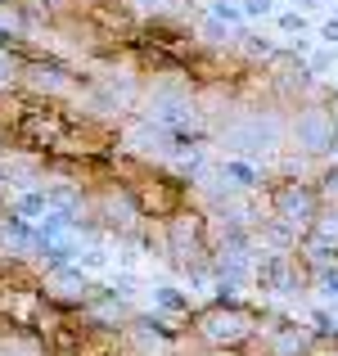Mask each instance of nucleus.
I'll list each match as a JSON object with an SVG mask.
<instances>
[{
	"mask_svg": "<svg viewBox=\"0 0 338 356\" xmlns=\"http://www.w3.org/2000/svg\"><path fill=\"white\" fill-rule=\"evenodd\" d=\"M321 45H338V18H325L321 23Z\"/></svg>",
	"mask_w": 338,
	"mask_h": 356,
	"instance_id": "27",
	"label": "nucleus"
},
{
	"mask_svg": "<svg viewBox=\"0 0 338 356\" xmlns=\"http://www.w3.org/2000/svg\"><path fill=\"white\" fill-rule=\"evenodd\" d=\"M36 289H41V298H45L50 307H63V312H81V307L90 302V293L99 289V280L90 275V270H81L77 261H54V266H45V270H41Z\"/></svg>",
	"mask_w": 338,
	"mask_h": 356,
	"instance_id": "6",
	"label": "nucleus"
},
{
	"mask_svg": "<svg viewBox=\"0 0 338 356\" xmlns=\"http://www.w3.org/2000/svg\"><path fill=\"white\" fill-rule=\"evenodd\" d=\"M243 23H257V18H271L275 14V0H243Z\"/></svg>",
	"mask_w": 338,
	"mask_h": 356,
	"instance_id": "26",
	"label": "nucleus"
},
{
	"mask_svg": "<svg viewBox=\"0 0 338 356\" xmlns=\"http://www.w3.org/2000/svg\"><path fill=\"white\" fill-rule=\"evenodd\" d=\"M217 172H221V181L230 185V190H239V194H252V190H261V185H266V172H261V163H252V158L221 154Z\"/></svg>",
	"mask_w": 338,
	"mask_h": 356,
	"instance_id": "13",
	"label": "nucleus"
},
{
	"mask_svg": "<svg viewBox=\"0 0 338 356\" xmlns=\"http://www.w3.org/2000/svg\"><path fill=\"white\" fill-rule=\"evenodd\" d=\"M208 356H239V348H212Z\"/></svg>",
	"mask_w": 338,
	"mask_h": 356,
	"instance_id": "28",
	"label": "nucleus"
},
{
	"mask_svg": "<svg viewBox=\"0 0 338 356\" xmlns=\"http://www.w3.org/2000/svg\"><path fill=\"white\" fill-rule=\"evenodd\" d=\"M9 212H14L18 221H27V226L45 221V217H50V203H45V190H41V185H32V190H14V194H9Z\"/></svg>",
	"mask_w": 338,
	"mask_h": 356,
	"instance_id": "15",
	"label": "nucleus"
},
{
	"mask_svg": "<svg viewBox=\"0 0 338 356\" xmlns=\"http://www.w3.org/2000/svg\"><path fill=\"white\" fill-rule=\"evenodd\" d=\"M316 194H321V203H338V163L321 167V176H316Z\"/></svg>",
	"mask_w": 338,
	"mask_h": 356,
	"instance_id": "24",
	"label": "nucleus"
},
{
	"mask_svg": "<svg viewBox=\"0 0 338 356\" xmlns=\"http://www.w3.org/2000/svg\"><path fill=\"white\" fill-rule=\"evenodd\" d=\"M307 72H312L316 81L321 77H334L338 72V45H316V50H307Z\"/></svg>",
	"mask_w": 338,
	"mask_h": 356,
	"instance_id": "20",
	"label": "nucleus"
},
{
	"mask_svg": "<svg viewBox=\"0 0 338 356\" xmlns=\"http://www.w3.org/2000/svg\"><path fill=\"white\" fill-rule=\"evenodd\" d=\"M140 181H122L131 190V199H136V208H140V217H158L163 221L167 212H176L185 203V190H181V181H172V176H149V163H140Z\"/></svg>",
	"mask_w": 338,
	"mask_h": 356,
	"instance_id": "10",
	"label": "nucleus"
},
{
	"mask_svg": "<svg viewBox=\"0 0 338 356\" xmlns=\"http://www.w3.org/2000/svg\"><path fill=\"white\" fill-rule=\"evenodd\" d=\"M271 18H275V27H280V32H284V36H303L307 32V27H312V23H307V14H303V9H275V14H271Z\"/></svg>",
	"mask_w": 338,
	"mask_h": 356,
	"instance_id": "23",
	"label": "nucleus"
},
{
	"mask_svg": "<svg viewBox=\"0 0 338 356\" xmlns=\"http://www.w3.org/2000/svg\"><path fill=\"white\" fill-rule=\"evenodd\" d=\"M90 217L104 235H127V230H145L136 199H131L127 185H104V190L90 194Z\"/></svg>",
	"mask_w": 338,
	"mask_h": 356,
	"instance_id": "9",
	"label": "nucleus"
},
{
	"mask_svg": "<svg viewBox=\"0 0 338 356\" xmlns=\"http://www.w3.org/2000/svg\"><path fill=\"white\" fill-rule=\"evenodd\" d=\"M136 118H149L158 127L172 131H199L203 113L194 99V81L185 68H158L149 77H140V95H136Z\"/></svg>",
	"mask_w": 338,
	"mask_h": 356,
	"instance_id": "1",
	"label": "nucleus"
},
{
	"mask_svg": "<svg viewBox=\"0 0 338 356\" xmlns=\"http://www.w3.org/2000/svg\"><path fill=\"white\" fill-rule=\"evenodd\" d=\"M167 356H181V352H167Z\"/></svg>",
	"mask_w": 338,
	"mask_h": 356,
	"instance_id": "29",
	"label": "nucleus"
},
{
	"mask_svg": "<svg viewBox=\"0 0 338 356\" xmlns=\"http://www.w3.org/2000/svg\"><path fill=\"white\" fill-rule=\"evenodd\" d=\"M271 221H280L284 230H293L298 239L307 235V226H312V217H316V208H321V194H316V185L312 181H275L271 185Z\"/></svg>",
	"mask_w": 338,
	"mask_h": 356,
	"instance_id": "7",
	"label": "nucleus"
},
{
	"mask_svg": "<svg viewBox=\"0 0 338 356\" xmlns=\"http://www.w3.org/2000/svg\"><path fill=\"white\" fill-rule=\"evenodd\" d=\"M145 302H149V312L167 316V321H176V316H190V312H194L190 289H176V284H145Z\"/></svg>",
	"mask_w": 338,
	"mask_h": 356,
	"instance_id": "14",
	"label": "nucleus"
},
{
	"mask_svg": "<svg viewBox=\"0 0 338 356\" xmlns=\"http://www.w3.org/2000/svg\"><path fill=\"white\" fill-rule=\"evenodd\" d=\"M252 343H261V356H312L316 334L298 321H275V325H266V330L257 325Z\"/></svg>",
	"mask_w": 338,
	"mask_h": 356,
	"instance_id": "11",
	"label": "nucleus"
},
{
	"mask_svg": "<svg viewBox=\"0 0 338 356\" xmlns=\"http://www.w3.org/2000/svg\"><path fill=\"white\" fill-rule=\"evenodd\" d=\"M284 149L303 158H334L338 154V113L316 99H298L284 127Z\"/></svg>",
	"mask_w": 338,
	"mask_h": 356,
	"instance_id": "3",
	"label": "nucleus"
},
{
	"mask_svg": "<svg viewBox=\"0 0 338 356\" xmlns=\"http://www.w3.org/2000/svg\"><path fill=\"white\" fill-rule=\"evenodd\" d=\"M234 45H239L248 59H275V50H280L271 36H257V32H239V36H234Z\"/></svg>",
	"mask_w": 338,
	"mask_h": 356,
	"instance_id": "22",
	"label": "nucleus"
},
{
	"mask_svg": "<svg viewBox=\"0 0 338 356\" xmlns=\"http://www.w3.org/2000/svg\"><path fill=\"white\" fill-rule=\"evenodd\" d=\"M122 5L131 9L136 23H167L185 9V0H122Z\"/></svg>",
	"mask_w": 338,
	"mask_h": 356,
	"instance_id": "16",
	"label": "nucleus"
},
{
	"mask_svg": "<svg viewBox=\"0 0 338 356\" xmlns=\"http://www.w3.org/2000/svg\"><path fill=\"white\" fill-rule=\"evenodd\" d=\"M307 239L338 248V203H321V208H316L312 226H307Z\"/></svg>",
	"mask_w": 338,
	"mask_h": 356,
	"instance_id": "17",
	"label": "nucleus"
},
{
	"mask_svg": "<svg viewBox=\"0 0 338 356\" xmlns=\"http://www.w3.org/2000/svg\"><path fill=\"white\" fill-rule=\"evenodd\" d=\"M284 127H289V113L275 104L266 108H239V113H230L217 127V145L221 154H234V158H252V163H261V158L280 154L284 149Z\"/></svg>",
	"mask_w": 338,
	"mask_h": 356,
	"instance_id": "2",
	"label": "nucleus"
},
{
	"mask_svg": "<svg viewBox=\"0 0 338 356\" xmlns=\"http://www.w3.org/2000/svg\"><path fill=\"white\" fill-rule=\"evenodd\" d=\"M208 14H217L221 23H230V27H234V32H239V27H243V9L234 5V0H217V5H212Z\"/></svg>",
	"mask_w": 338,
	"mask_h": 356,
	"instance_id": "25",
	"label": "nucleus"
},
{
	"mask_svg": "<svg viewBox=\"0 0 338 356\" xmlns=\"http://www.w3.org/2000/svg\"><path fill=\"white\" fill-rule=\"evenodd\" d=\"M194 339L203 348H248L252 334H257V312H248L243 302H208L194 312Z\"/></svg>",
	"mask_w": 338,
	"mask_h": 356,
	"instance_id": "4",
	"label": "nucleus"
},
{
	"mask_svg": "<svg viewBox=\"0 0 338 356\" xmlns=\"http://www.w3.org/2000/svg\"><path fill=\"white\" fill-rule=\"evenodd\" d=\"M18 68H23V54H18V50H9V45L0 41V95L18 90Z\"/></svg>",
	"mask_w": 338,
	"mask_h": 356,
	"instance_id": "21",
	"label": "nucleus"
},
{
	"mask_svg": "<svg viewBox=\"0 0 338 356\" xmlns=\"http://www.w3.org/2000/svg\"><path fill=\"white\" fill-rule=\"evenodd\" d=\"M32 257H36V226H27L14 212H5L0 217V261L5 266H23Z\"/></svg>",
	"mask_w": 338,
	"mask_h": 356,
	"instance_id": "12",
	"label": "nucleus"
},
{
	"mask_svg": "<svg viewBox=\"0 0 338 356\" xmlns=\"http://www.w3.org/2000/svg\"><path fill=\"white\" fill-rule=\"evenodd\" d=\"M234 36H239V32H234L230 23H221L217 14H208V18L199 23V41L212 45V50H225V45H234Z\"/></svg>",
	"mask_w": 338,
	"mask_h": 356,
	"instance_id": "19",
	"label": "nucleus"
},
{
	"mask_svg": "<svg viewBox=\"0 0 338 356\" xmlns=\"http://www.w3.org/2000/svg\"><path fill=\"white\" fill-rule=\"evenodd\" d=\"M307 284L316 289V298H321L325 307H334V312H338V261H334V266L312 270V275H307Z\"/></svg>",
	"mask_w": 338,
	"mask_h": 356,
	"instance_id": "18",
	"label": "nucleus"
},
{
	"mask_svg": "<svg viewBox=\"0 0 338 356\" xmlns=\"http://www.w3.org/2000/svg\"><path fill=\"white\" fill-rule=\"evenodd\" d=\"M181 339L185 334L158 312H131V321L118 330V343L131 356H167V352L181 348Z\"/></svg>",
	"mask_w": 338,
	"mask_h": 356,
	"instance_id": "5",
	"label": "nucleus"
},
{
	"mask_svg": "<svg viewBox=\"0 0 338 356\" xmlns=\"http://www.w3.org/2000/svg\"><path fill=\"white\" fill-rule=\"evenodd\" d=\"M18 90H27L32 99H68V95H77V72L68 63L50 59V54H23Z\"/></svg>",
	"mask_w": 338,
	"mask_h": 356,
	"instance_id": "8",
	"label": "nucleus"
}]
</instances>
